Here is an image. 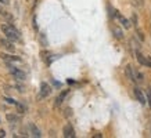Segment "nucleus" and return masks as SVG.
Returning <instances> with one entry per match:
<instances>
[{
	"instance_id": "nucleus-10",
	"label": "nucleus",
	"mask_w": 151,
	"mask_h": 138,
	"mask_svg": "<svg viewBox=\"0 0 151 138\" xmlns=\"http://www.w3.org/2000/svg\"><path fill=\"white\" fill-rule=\"evenodd\" d=\"M112 33H114V36L118 39V40H122V39H123V32H122V29L118 28V26H112Z\"/></svg>"
},
{
	"instance_id": "nucleus-23",
	"label": "nucleus",
	"mask_w": 151,
	"mask_h": 138,
	"mask_svg": "<svg viewBox=\"0 0 151 138\" xmlns=\"http://www.w3.org/2000/svg\"><path fill=\"white\" fill-rule=\"evenodd\" d=\"M6 135V131L4 130H0V137H4Z\"/></svg>"
},
{
	"instance_id": "nucleus-18",
	"label": "nucleus",
	"mask_w": 151,
	"mask_h": 138,
	"mask_svg": "<svg viewBox=\"0 0 151 138\" xmlns=\"http://www.w3.org/2000/svg\"><path fill=\"white\" fill-rule=\"evenodd\" d=\"M147 97H148V105L151 107V88L147 90Z\"/></svg>"
},
{
	"instance_id": "nucleus-21",
	"label": "nucleus",
	"mask_w": 151,
	"mask_h": 138,
	"mask_svg": "<svg viewBox=\"0 0 151 138\" xmlns=\"http://www.w3.org/2000/svg\"><path fill=\"white\" fill-rule=\"evenodd\" d=\"M137 35H139V38H140V40H144L143 32H142V31H139V29H137Z\"/></svg>"
},
{
	"instance_id": "nucleus-12",
	"label": "nucleus",
	"mask_w": 151,
	"mask_h": 138,
	"mask_svg": "<svg viewBox=\"0 0 151 138\" xmlns=\"http://www.w3.org/2000/svg\"><path fill=\"white\" fill-rule=\"evenodd\" d=\"M135 82H137V83H143L144 82L143 73L139 72V70H136V69H135Z\"/></svg>"
},
{
	"instance_id": "nucleus-19",
	"label": "nucleus",
	"mask_w": 151,
	"mask_h": 138,
	"mask_svg": "<svg viewBox=\"0 0 151 138\" xmlns=\"http://www.w3.org/2000/svg\"><path fill=\"white\" fill-rule=\"evenodd\" d=\"M72 115V109H69V108H67L65 109V116L68 117V116H71Z\"/></svg>"
},
{
	"instance_id": "nucleus-1",
	"label": "nucleus",
	"mask_w": 151,
	"mask_h": 138,
	"mask_svg": "<svg viewBox=\"0 0 151 138\" xmlns=\"http://www.w3.org/2000/svg\"><path fill=\"white\" fill-rule=\"evenodd\" d=\"M1 31L4 32V35L7 36L8 40H11V42L20 40V31L17 29L13 23H8V25L4 23V25H1Z\"/></svg>"
},
{
	"instance_id": "nucleus-7",
	"label": "nucleus",
	"mask_w": 151,
	"mask_h": 138,
	"mask_svg": "<svg viewBox=\"0 0 151 138\" xmlns=\"http://www.w3.org/2000/svg\"><path fill=\"white\" fill-rule=\"evenodd\" d=\"M0 44H1L3 47H4L6 50H8V51H11V53H13V51L16 50V47H14V44H13L11 42H8V40H6V39H1V40H0Z\"/></svg>"
},
{
	"instance_id": "nucleus-16",
	"label": "nucleus",
	"mask_w": 151,
	"mask_h": 138,
	"mask_svg": "<svg viewBox=\"0 0 151 138\" xmlns=\"http://www.w3.org/2000/svg\"><path fill=\"white\" fill-rule=\"evenodd\" d=\"M133 4L136 7H143L144 6V0H133Z\"/></svg>"
},
{
	"instance_id": "nucleus-24",
	"label": "nucleus",
	"mask_w": 151,
	"mask_h": 138,
	"mask_svg": "<svg viewBox=\"0 0 151 138\" xmlns=\"http://www.w3.org/2000/svg\"><path fill=\"white\" fill-rule=\"evenodd\" d=\"M0 3H3V4H8V0H0Z\"/></svg>"
},
{
	"instance_id": "nucleus-2",
	"label": "nucleus",
	"mask_w": 151,
	"mask_h": 138,
	"mask_svg": "<svg viewBox=\"0 0 151 138\" xmlns=\"http://www.w3.org/2000/svg\"><path fill=\"white\" fill-rule=\"evenodd\" d=\"M136 58H137V61L140 62L143 66H148V68H151V58H148V57H144V55L140 53L139 50L136 51Z\"/></svg>"
},
{
	"instance_id": "nucleus-4",
	"label": "nucleus",
	"mask_w": 151,
	"mask_h": 138,
	"mask_svg": "<svg viewBox=\"0 0 151 138\" xmlns=\"http://www.w3.org/2000/svg\"><path fill=\"white\" fill-rule=\"evenodd\" d=\"M10 73L13 75V76L16 77L17 80H20V82H22L25 79V75H24V72H21L20 69H17L14 68V66H10Z\"/></svg>"
},
{
	"instance_id": "nucleus-6",
	"label": "nucleus",
	"mask_w": 151,
	"mask_h": 138,
	"mask_svg": "<svg viewBox=\"0 0 151 138\" xmlns=\"http://www.w3.org/2000/svg\"><path fill=\"white\" fill-rule=\"evenodd\" d=\"M133 92H135V97L137 98V101H139L142 105H144V104H146V97H144V94L142 92V90H140L139 87H135V88H133Z\"/></svg>"
},
{
	"instance_id": "nucleus-3",
	"label": "nucleus",
	"mask_w": 151,
	"mask_h": 138,
	"mask_svg": "<svg viewBox=\"0 0 151 138\" xmlns=\"http://www.w3.org/2000/svg\"><path fill=\"white\" fill-rule=\"evenodd\" d=\"M51 92V87L47 84V83H42L40 86V94H39V98H46L50 95Z\"/></svg>"
},
{
	"instance_id": "nucleus-13",
	"label": "nucleus",
	"mask_w": 151,
	"mask_h": 138,
	"mask_svg": "<svg viewBox=\"0 0 151 138\" xmlns=\"http://www.w3.org/2000/svg\"><path fill=\"white\" fill-rule=\"evenodd\" d=\"M67 92L68 91H64V92H61L58 97H57V100H56V102H54V105L56 107H58V105H61V102H63V100L65 98V95H67Z\"/></svg>"
},
{
	"instance_id": "nucleus-20",
	"label": "nucleus",
	"mask_w": 151,
	"mask_h": 138,
	"mask_svg": "<svg viewBox=\"0 0 151 138\" xmlns=\"http://www.w3.org/2000/svg\"><path fill=\"white\" fill-rule=\"evenodd\" d=\"M6 101H7L8 104H14V105H17V104H18V102H17V101L11 100V98H6Z\"/></svg>"
},
{
	"instance_id": "nucleus-5",
	"label": "nucleus",
	"mask_w": 151,
	"mask_h": 138,
	"mask_svg": "<svg viewBox=\"0 0 151 138\" xmlns=\"http://www.w3.org/2000/svg\"><path fill=\"white\" fill-rule=\"evenodd\" d=\"M63 134L65 138H75V130H73V127H72L71 124H67L64 127Z\"/></svg>"
},
{
	"instance_id": "nucleus-15",
	"label": "nucleus",
	"mask_w": 151,
	"mask_h": 138,
	"mask_svg": "<svg viewBox=\"0 0 151 138\" xmlns=\"http://www.w3.org/2000/svg\"><path fill=\"white\" fill-rule=\"evenodd\" d=\"M6 117H7V120L10 123H16V122H18V120H20V117H18V116H16V115H7Z\"/></svg>"
},
{
	"instance_id": "nucleus-9",
	"label": "nucleus",
	"mask_w": 151,
	"mask_h": 138,
	"mask_svg": "<svg viewBox=\"0 0 151 138\" xmlns=\"http://www.w3.org/2000/svg\"><path fill=\"white\" fill-rule=\"evenodd\" d=\"M29 131H31V134L33 135V137H36V138H40L42 137V133H40V130L33 124V123H31L29 124Z\"/></svg>"
},
{
	"instance_id": "nucleus-8",
	"label": "nucleus",
	"mask_w": 151,
	"mask_h": 138,
	"mask_svg": "<svg viewBox=\"0 0 151 138\" xmlns=\"http://www.w3.org/2000/svg\"><path fill=\"white\" fill-rule=\"evenodd\" d=\"M125 73H126L127 79H129L130 82H135V69L132 68L130 65H127L126 68H125Z\"/></svg>"
},
{
	"instance_id": "nucleus-22",
	"label": "nucleus",
	"mask_w": 151,
	"mask_h": 138,
	"mask_svg": "<svg viewBox=\"0 0 151 138\" xmlns=\"http://www.w3.org/2000/svg\"><path fill=\"white\" fill-rule=\"evenodd\" d=\"M132 21H133V23H135L136 26H137V17H136L135 14H133V17H132Z\"/></svg>"
},
{
	"instance_id": "nucleus-14",
	"label": "nucleus",
	"mask_w": 151,
	"mask_h": 138,
	"mask_svg": "<svg viewBox=\"0 0 151 138\" xmlns=\"http://www.w3.org/2000/svg\"><path fill=\"white\" fill-rule=\"evenodd\" d=\"M1 57H3L6 61H18V62L21 61V58H18V57H13V55H6V54H3Z\"/></svg>"
},
{
	"instance_id": "nucleus-11",
	"label": "nucleus",
	"mask_w": 151,
	"mask_h": 138,
	"mask_svg": "<svg viewBox=\"0 0 151 138\" xmlns=\"http://www.w3.org/2000/svg\"><path fill=\"white\" fill-rule=\"evenodd\" d=\"M118 18H119V21H121V23H122L123 28H126V29L130 28V22H129V19H126L125 17H122L121 14H118Z\"/></svg>"
},
{
	"instance_id": "nucleus-17",
	"label": "nucleus",
	"mask_w": 151,
	"mask_h": 138,
	"mask_svg": "<svg viewBox=\"0 0 151 138\" xmlns=\"http://www.w3.org/2000/svg\"><path fill=\"white\" fill-rule=\"evenodd\" d=\"M17 108H18V112H20V113H24V107H22V105H21V104H17Z\"/></svg>"
}]
</instances>
